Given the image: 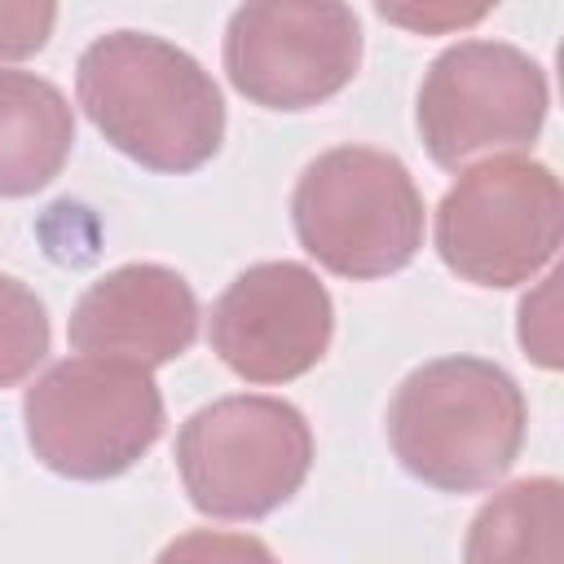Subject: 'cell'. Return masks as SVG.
Instances as JSON below:
<instances>
[{
  "label": "cell",
  "instance_id": "6da1fadb",
  "mask_svg": "<svg viewBox=\"0 0 564 564\" xmlns=\"http://www.w3.org/2000/svg\"><path fill=\"white\" fill-rule=\"evenodd\" d=\"M75 93L93 128L150 172H194L225 141L216 79L150 31H110L79 53Z\"/></svg>",
  "mask_w": 564,
  "mask_h": 564
},
{
  "label": "cell",
  "instance_id": "7a4b0ae2",
  "mask_svg": "<svg viewBox=\"0 0 564 564\" xmlns=\"http://www.w3.org/2000/svg\"><path fill=\"white\" fill-rule=\"evenodd\" d=\"M520 383L485 357H436L401 379L388 405V441L401 467L445 494L489 489L524 445Z\"/></svg>",
  "mask_w": 564,
  "mask_h": 564
},
{
  "label": "cell",
  "instance_id": "3957f363",
  "mask_svg": "<svg viewBox=\"0 0 564 564\" xmlns=\"http://www.w3.org/2000/svg\"><path fill=\"white\" fill-rule=\"evenodd\" d=\"M300 247L330 273L370 282L405 269L423 247V194L410 167L370 145L317 154L291 194Z\"/></svg>",
  "mask_w": 564,
  "mask_h": 564
},
{
  "label": "cell",
  "instance_id": "277c9868",
  "mask_svg": "<svg viewBox=\"0 0 564 564\" xmlns=\"http://www.w3.org/2000/svg\"><path fill=\"white\" fill-rule=\"evenodd\" d=\"M313 467V432L291 401L220 397L176 436V471L212 520H260L291 502Z\"/></svg>",
  "mask_w": 564,
  "mask_h": 564
},
{
  "label": "cell",
  "instance_id": "5b68a950",
  "mask_svg": "<svg viewBox=\"0 0 564 564\" xmlns=\"http://www.w3.org/2000/svg\"><path fill=\"white\" fill-rule=\"evenodd\" d=\"M35 458L70 480H110L163 436V392L141 366L66 357L22 397Z\"/></svg>",
  "mask_w": 564,
  "mask_h": 564
},
{
  "label": "cell",
  "instance_id": "8992f818",
  "mask_svg": "<svg viewBox=\"0 0 564 564\" xmlns=\"http://www.w3.org/2000/svg\"><path fill=\"white\" fill-rule=\"evenodd\" d=\"M564 198L546 163L494 154L467 163L436 207V251L471 286H520L560 251Z\"/></svg>",
  "mask_w": 564,
  "mask_h": 564
},
{
  "label": "cell",
  "instance_id": "52a82bcc",
  "mask_svg": "<svg viewBox=\"0 0 564 564\" xmlns=\"http://www.w3.org/2000/svg\"><path fill=\"white\" fill-rule=\"evenodd\" d=\"M551 93L542 66L502 40L449 44L419 84V137L436 167H467L476 154L538 141Z\"/></svg>",
  "mask_w": 564,
  "mask_h": 564
},
{
  "label": "cell",
  "instance_id": "ba28073f",
  "mask_svg": "<svg viewBox=\"0 0 564 564\" xmlns=\"http://www.w3.org/2000/svg\"><path fill=\"white\" fill-rule=\"evenodd\" d=\"M361 66V22L348 4L260 0L234 9L225 26V75L264 110H308L352 84Z\"/></svg>",
  "mask_w": 564,
  "mask_h": 564
},
{
  "label": "cell",
  "instance_id": "9c48e42d",
  "mask_svg": "<svg viewBox=\"0 0 564 564\" xmlns=\"http://www.w3.org/2000/svg\"><path fill=\"white\" fill-rule=\"evenodd\" d=\"M335 335V304L322 278L300 260L242 269L212 304V352L247 383H286L308 375Z\"/></svg>",
  "mask_w": 564,
  "mask_h": 564
},
{
  "label": "cell",
  "instance_id": "30bf717a",
  "mask_svg": "<svg viewBox=\"0 0 564 564\" xmlns=\"http://www.w3.org/2000/svg\"><path fill=\"white\" fill-rule=\"evenodd\" d=\"M70 348L123 366H167L198 335V300L167 264H119L97 278L70 308Z\"/></svg>",
  "mask_w": 564,
  "mask_h": 564
},
{
  "label": "cell",
  "instance_id": "8fae6325",
  "mask_svg": "<svg viewBox=\"0 0 564 564\" xmlns=\"http://www.w3.org/2000/svg\"><path fill=\"white\" fill-rule=\"evenodd\" d=\"M75 110L57 84L31 70H0V198L44 189L70 159Z\"/></svg>",
  "mask_w": 564,
  "mask_h": 564
},
{
  "label": "cell",
  "instance_id": "7c38bea8",
  "mask_svg": "<svg viewBox=\"0 0 564 564\" xmlns=\"http://www.w3.org/2000/svg\"><path fill=\"white\" fill-rule=\"evenodd\" d=\"M463 564H564V485L524 476L498 489L467 524Z\"/></svg>",
  "mask_w": 564,
  "mask_h": 564
},
{
  "label": "cell",
  "instance_id": "4fadbf2b",
  "mask_svg": "<svg viewBox=\"0 0 564 564\" xmlns=\"http://www.w3.org/2000/svg\"><path fill=\"white\" fill-rule=\"evenodd\" d=\"M48 357V313L40 295L0 273V388L22 383Z\"/></svg>",
  "mask_w": 564,
  "mask_h": 564
},
{
  "label": "cell",
  "instance_id": "5bb4252c",
  "mask_svg": "<svg viewBox=\"0 0 564 564\" xmlns=\"http://www.w3.org/2000/svg\"><path fill=\"white\" fill-rule=\"evenodd\" d=\"M154 564H278V555L251 533L189 529L176 542H167Z\"/></svg>",
  "mask_w": 564,
  "mask_h": 564
},
{
  "label": "cell",
  "instance_id": "9a60e30c",
  "mask_svg": "<svg viewBox=\"0 0 564 564\" xmlns=\"http://www.w3.org/2000/svg\"><path fill=\"white\" fill-rule=\"evenodd\" d=\"M555 282H560V273H551L533 295H524V304H520V344H524V352L538 361V366H546V370H555L560 366V339H555Z\"/></svg>",
  "mask_w": 564,
  "mask_h": 564
},
{
  "label": "cell",
  "instance_id": "2e32d148",
  "mask_svg": "<svg viewBox=\"0 0 564 564\" xmlns=\"http://www.w3.org/2000/svg\"><path fill=\"white\" fill-rule=\"evenodd\" d=\"M57 22L53 4H0V62L31 57L48 44Z\"/></svg>",
  "mask_w": 564,
  "mask_h": 564
},
{
  "label": "cell",
  "instance_id": "e0dca14e",
  "mask_svg": "<svg viewBox=\"0 0 564 564\" xmlns=\"http://www.w3.org/2000/svg\"><path fill=\"white\" fill-rule=\"evenodd\" d=\"M489 9H423V13H410V9H388L379 4V18L388 22H401L410 31H445V26H467V22H480Z\"/></svg>",
  "mask_w": 564,
  "mask_h": 564
}]
</instances>
